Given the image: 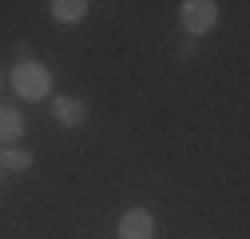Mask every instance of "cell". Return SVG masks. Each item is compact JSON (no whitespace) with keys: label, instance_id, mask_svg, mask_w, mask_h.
Returning a JSON list of instances; mask_svg holds the SVG:
<instances>
[{"label":"cell","instance_id":"cell-6","mask_svg":"<svg viewBox=\"0 0 250 239\" xmlns=\"http://www.w3.org/2000/svg\"><path fill=\"white\" fill-rule=\"evenodd\" d=\"M87 0H52L48 4V16L56 20V24H80L83 16H87Z\"/></svg>","mask_w":250,"mask_h":239},{"label":"cell","instance_id":"cell-5","mask_svg":"<svg viewBox=\"0 0 250 239\" xmlns=\"http://www.w3.org/2000/svg\"><path fill=\"white\" fill-rule=\"evenodd\" d=\"M24 128H28V124H24V112L0 104V143H4V147H16L20 136H24Z\"/></svg>","mask_w":250,"mask_h":239},{"label":"cell","instance_id":"cell-8","mask_svg":"<svg viewBox=\"0 0 250 239\" xmlns=\"http://www.w3.org/2000/svg\"><path fill=\"white\" fill-rule=\"evenodd\" d=\"M0 92H4V72H0Z\"/></svg>","mask_w":250,"mask_h":239},{"label":"cell","instance_id":"cell-7","mask_svg":"<svg viewBox=\"0 0 250 239\" xmlns=\"http://www.w3.org/2000/svg\"><path fill=\"white\" fill-rule=\"evenodd\" d=\"M0 167H8V171H28V167H32V152H28V147H4V152H0Z\"/></svg>","mask_w":250,"mask_h":239},{"label":"cell","instance_id":"cell-4","mask_svg":"<svg viewBox=\"0 0 250 239\" xmlns=\"http://www.w3.org/2000/svg\"><path fill=\"white\" fill-rule=\"evenodd\" d=\"M52 120L64 128H83L87 124V104L76 100V96H56L52 100Z\"/></svg>","mask_w":250,"mask_h":239},{"label":"cell","instance_id":"cell-3","mask_svg":"<svg viewBox=\"0 0 250 239\" xmlns=\"http://www.w3.org/2000/svg\"><path fill=\"white\" fill-rule=\"evenodd\" d=\"M115 231H119V239H151L155 235V215L147 207H131V212L119 215Z\"/></svg>","mask_w":250,"mask_h":239},{"label":"cell","instance_id":"cell-2","mask_svg":"<svg viewBox=\"0 0 250 239\" xmlns=\"http://www.w3.org/2000/svg\"><path fill=\"white\" fill-rule=\"evenodd\" d=\"M179 24H183V32L191 40H199L218 24V4L214 0H183L179 4Z\"/></svg>","mask_w":250,"mask_h":239},{"label":"cell","instance_id":"cell-1","mask_svg":"<svg viewBox=\"0 0 250 239\" xmlns=\"http://www.w3.org/2000/svg\"><path fill=\"white\" fill-rule=\"evenodd\" d=\"M8 80H12V92L20 100H48L52 96V72L40 60H20Z\"/></svg>","mask_w":250,"mask_h":239}]
</instances>
